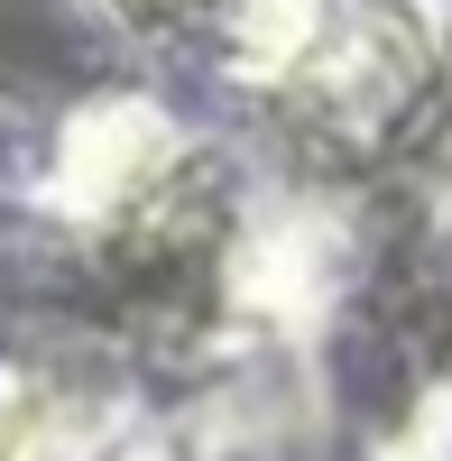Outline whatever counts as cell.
<instances>
[{"instance_id": "obj_1", "label": "cell", "mask_w": 452, "mask_h": 461, "mask_svg": "<svg viewBox=\"0 0 452 461\" xmlns=\"http://www.w3.org/2000/svg\"><path fill=\"white\" fill-rule=\"evenodd\" d=\"M148 461H158V452H148Z\"/></svg>"}]
</instances>
